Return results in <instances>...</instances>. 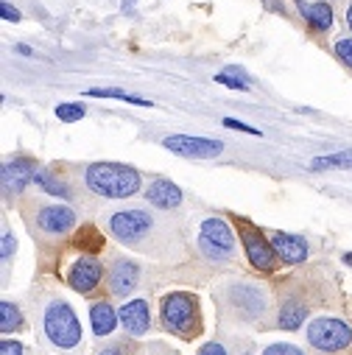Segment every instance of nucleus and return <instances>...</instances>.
I'll list each match as a JSON object with an SVG mask.
<instances>
[{
  "label": "nucleus",
  "instance_id": "nucleus-28",
  "mask_svg": "<svg viewBox=\"0 0 352 355\" xmlns=\"http://www.w3.org/2000/svg\"><path fill=\"white\" fill-rule=\"evenodd\" d=\"M0 355H26V347L20 341L3 338V344H0Z\"/></svg>",
  "mask_w": 352,
  "mask_h": 355
},
{
  "label": "nucleus",
  "instance_id": "nucleus-3",
  "mask_svg": "<svg viewBox=\"0 0 352 355\" xmlns=\"http://www.w3.org/2000/svg\"><path fill=\"white\" fill-rule=\"evenodd\" d=\"M162 327L173 336L196 338L202 333V311L199 300L188 291H173L162 300Z\"/></svg>",
  "mask_w": 352,
  "mask_h": 355
},
{
  "label": "nucleus",
  "instance_id": "nucleus-31",
  "mask_svg": "<svg viewBox=\"0 0 352 355\" xmlns=\"http://www.w3.org/2000/svg\"><path fill=\"white\" fill-rule=\"evenodd\" d=\"M15 246H17L15 235H12V232H3V260H12V252H15Z\"/></svg>",
  "mask_w": 352,
  "mask_h": 355
},
{
  "label": "nucleus",
  "instance_id": "nucleus-12",
  "mask_svg": "<svg viewBox=\"0 0 352 355\" xmlns=\"http://www.w3.org/2000/svg\"><path fill=\"white\" fill-rule=\"evenodd\" d=\"M37 224L42 232L48 235H64L76 227V213L64 205H45L39 213H37Z\"/></svg>",
  "mask_w": 352,
  "mask_h": 355
},
{
  "label": "nucleus",
  "instance_id": "nucleus-4",
  "mask_svg": "<svg viewBox=\"0 0 352 355\" xmlns=\"http://www.w3.org/2000/svg\"><path fill=\"white\" fill-rule=\"evenodd\" d=\"M308 341L319 352H341L352 344V327L335 316H322V319L310 322Z\"/></svg>",
  "mask_w": 352,
  "mask_h": 355
},
{
  "label": "nucleus",
  "instance_id": "nucleus-11",
  "mask_svg": "<svg viewBox=\"0 0 352 355\" xmlns=\"http://www.w3.org/2000/svg\"><path fill=\"white\" fill-rule=\"evenodd\" d=\"M37 176V162L31 157H15L12 162L3 165V193L6 196H20L28 182Z\"/></svg>",
  "mask_w": 352,
  "mask_h": 355
},
{
  "label": "nucleus",
  "instance_id": "nucleus-21",
  "mask_svg": "<svg viewBox=\"0 0 352 355\" xmlns=\"http://www.w3.org/2000/svg\"><path fill=\"white\" fill-rule=\"evenodd\" d=\"M313 171H333V168H352V151H335L324 157H313Z\"/></svg>",
  "mask_w": 352,
  "mask_h": 355
},
{
  "label": "nucleus",
  "instance_id": "nucleus-20",
  "mask_svg": "<svg viewBox=\"0 0 352 355\" xmlns=\"http://www.w3.org/2000/svg\"><path fill=\"white\" fill-rule=\"evenodd\" d=\"M23 330V311L12 302H0V333H20Z\"/></svg>",
  "mask_w": 352,
  "mask_h": 355
},
{
  "label": "nucleus",
  "instance_id": "nucleus-5",
  "mask_svg": "<svg viewBox=\"0 0 352 355\" xmlns=\"http://www.w3.org/2000/svg\"><path fill=\"white\" fill-rule=\"evenodd\" d=\"M199 249L210 260H227L235 254V235L224 218H204L199 230Z\"/></svg>",
  "mask_w": 352,
  "mask_h": 355
},
{
  "label": "nucleus",
  "instance_id": "nucleus-10",
  "mask_svg": "<svg viewBox=\"0 0 352 355\" xmlns=\"http://www.w3.org/2000/svg\"><path fill=\"white\" fill-rule=\"evenodd\" d=\"M101 277H104V266H101L96 257H90V254H81V257L70 266V272H67V283H70V288L78 291V294L96 291L98 283H101Z\"/></svg>",
  "mask_w": 352,
  "mask_h": 355
},
{
  "label": "nucleus",
  "instance_id": "nucleus-32",
  "mask_svg": "<svg viewBox=\"0 0 352 355\" xmlns=\"http://www.w3.org/2000/svg\"><path fill=\"white\" fill-rule=\"evenodd\" d=\"M0 15H3V20H9V23H17V20H20V12H17L15 6H9V3L0 6Z\"/></svg>",
  "mask_w": 352,
  "mask_h": 355
},
{
  "label": "nucleus",
  "instance_id": "nucleus-26",
  "mask_svg": "<svg viewBox=\"0 0 352 355\" xmlns=\"http://www.w3.org/2000/svg\"><path fill=\"white\" fill-rule=\"evenodd\" d=\"M260 355H305V352H302L299 347H294V344H283V341H277V344H269Z\"/></svg>",
  "mask_w": 352,
  "mask_h": 355
},
{
  "label": "nucleus",
  "instance_id": "nucleus-33",
  "mask_svg": "<svg viewBox=\"0 0 352 355\" xmlns=\"http://www.w3.org/2000/svg\"><path fill=\"white\" fill-rule=\"evenodd\" d=\"M98 355H123V347L121 344H115V347H107L104 352H98Z\"/></svg>",
  "mask_w": 352,
  "mask_h": 355
},
{
  "label": "nucleus",
  "instance_id": "nucleus-27",
  "mask_svg": "<svg viewBox=\"0 0 352 355\" xmlns=\"http://www.w3.org/2000/svg\"><path fill=\"white\" fill-rule=\"evenodd\" d=\"M335 56H338L346 67H352V40H338V42H335Z\"/></svg>",
  "mask_w": 352,
  "mask_h": 355
},
{
  "label": "nucleus",
  "instance_id": "nucleus-22",
  "mask_svg": "<svg viewBox=\"0 0 352 355\" xmlns=\"http://www.w3.org/2000/svg\"><path fill=\"white\" fill-rule=\"evenodd\" d=\"M84 96H90V98H115V101H129V104L151 107L146 98H140V96H129L126 90H115V87H93V90H87Z\"/></svg>",
  "mask_w": 352,
  "mask_h": 355
},
{
  "label": "nucleus",
  "instance_id": "nucleus-30",
  "mask_svg": "<svg viewBox=\"0 0 352 355\" xmlns=\"http://www.w3.org/2000/svg\"><path fill=\"white\" fill-rule=\"evenodd\" d=\"M224 126H227V129H238V132H246V135H260L254 126H249V123H240V121H235V118H227V121H224Z\"/></svg>",
  "mask_w": 352,
  "mask_h": 355
},
{
  "label": "nucleus",
  "instance_id": "nucleus-15",
  "mask_svg": "<svg viewBox=\"0 0 352 355\" xmlns=\"http://www.w3.org/2000/svg\"><path fill=\"white\" fill-rule=\"evenodd\" d=\"M269 241H272V246H274V252H277V257L283 263L299 266V263L308 260V243H305V238L291 235V232H274Z\"/></svg>",
  "mask_w": 352,
  "mask_h": 355
},
{
  "label": "nucleus",
  "instance_id": "nucleus-23",
  "mask_svg": "<svg viewBox=\"0 0 352 355\" xmlns=\"http://www.w3.org/2000/svg\"><path fill=\"white\" fill-rule=\"evenodd\" d=\"M34 182H37V185H39L45 193H51V196H59V199H70V188H67L62 180H56V176H51L48 171H37Z\"/></svg>",
  "mask_w": 352,
  "mask_h": 355
},
{
  "label": "nucleus",
  "instance_id": "nucleus-24",
  "mask_svg": "<svg viewBox=\"0 0 352 355\" xmlns=\"http://www.w3.org/2000/svg\"><path fill=\"white\" fill-rule=\"evenodd\" d=\"M215 81H218V84H224V87H229V90H249L246 73H243V70H238V67H227L224 73H218V76H215Z\"/></svg>",
  "mask_w": 352,
  "mask_h": 355
},
{
  "label": "nucleus",
  "instance_id": "nucleus-16",
  "mask_svg": "<svg viewBox=\"0 0 352 355\" xmlns=\"http://www.w3.org/2000/svg\"><path fill=\"white\" fill-rule=\"evenodd\" d=\"M148 205L159 207V210H170V207H179L182 205V191L176 188L170 180H154L146 191Z\"/></svg>",
  "mask_w": 352,
  "mask_h": 355
},
{
  "label": "nucleus",
  "instance_id": "nucleus-1",
  "mask_svg": "<svg viewBox=\"0 0 352 355\" xmlns=\"http://www.w3.org/2000/svg\"><path fill=\"white\" fill-rule=\"evenodd\" d=\"M84 182L96 196L126 199L140 191V173L121 162H93L84 173Z\"/></svg>",
  "mask_w": 352,
  "mask_h": 355
},
{
  "label": "nucleus",
  "instance_id": "nucleus-19",
  "mask_svg": "<svg viewBox=\"0 0 352 355\" xmlns=\"http://www.w3.org/2000/svg\"><path fill=\"white\" fill-rule=\"evenodd\" d=\"M305 316H308V305L299 302V300H288V302H283L277 322H280V327H285V330H297V327H302Z\"/></svg>",
  "mask_w": 352,
  "mask_h": 355
},
{
  "label": "nucleus",
  "instance_id": "nucleus-34",
  "mask_svg": "<svg viewBox=\"0 0 352 355\" xmlns=\"http://www.w3.org/2000/svg\"><path fill=\"white\" fill-rule=\"evenodd\" d=\"M346 26H349V31H352V3H349V9H346Z\"/></svg>",
  "mask_w": 352,
  "mask_h": 355
},
{
  "label": "nucleus",
  "instance_id": "nucleus-13",
  "mask_svg": "<svg viewBox=\"0 0 352 355\" xmlns=\"http://www.w3.org/2000/svg\"><path fill=\"white\" fill-rule=\"evenodd\" d=\"M118 313H121V324H123V330L129 336L140 338V336L148 333V327H151V311H148V302L146 300H132Z\"/></svg>",
  "mask_w": 352,
  "mask_h": 355
},
{
  "label": "nucleus",
  "instance_id": "nucleus-14",
  "mask_svg": "<svg viewBox=\"0 0 352 355\" xmlns=\"http://www.w3.org/2000/svg\"><path fill=\"white\" fill-rule=\"evenodd\" d=\"M140 280V266L132 260H115L109 269V291L115 297H129L137 288Z\"/></svg>",
  "mask_w": 352,
  "mask_h": 355
},
{
  "label": "nucleus",
  "instance_id": "nucleus-35",
  "mask_svg": "<svg viewBox=\"0 0 352 355\" xmlns=\"http://www.w3.org/2000/svg\"><path fill=\"white\" fill-rule=\"evenodd\" d=\"M344 263H346V266H352V252H346V254H344Z\"/></svg>",
  "mask_w": 352,
  "mask_h": 355
},
{
  "label": "nucleus",
  "instance_id": "nucleus-9",
  "mask_svg": "<svg viewBox=\"0 0 352 355\" xmlns=\"http://www.w3.org/2000/svg\"><path fill=\"white\" fill-rule=\"evenodd\" d=\"M229 305L243 319H263V313H266V294L252 283H238L229 288Z\"/></svg>",
  "mask_w": 352,
  "mask_h": 355
},
{
  "label": "nucleus",
  "instance_id": "nucleus-6",
  "mask_svg": "<svg viewBox=\"0 0 352 355\" xmlns=\"http://www.w3.org/2000/svg\"><path fill=\"white\" fill-rule=\"evenodd\" d=\"M151 230H154V218L146 210H121L109 216V232L123 243L137 246L151 235Z\"/></svg>",
  "mask_w": 352,
  "mask_h": 355
},
{
  "label": "nucleus",
  "instance_id": "nucleus-2",
  "mask_svg": "<svg viewBox=\"0 0 352 355\" xmlns=\"http://www.w3.org/2000/svg\"><path fill=\"white\" fill-rule=\"evenodd\" d=\"M42 333L45 338L56 347V349H78L84 344V333H81V322L76 316V311L64 302V300H53L45 313H42Z\"/></svg>",
  "mask_w": 352,
  "mask_h": 355
},
{
  "label": "nucleus",
  "instance_id": "nucleus-17",
  "mask_svg": "<svg viewBox=\"0 0 352 355\" xmlns=\"http://www.w3.org/2000/svg\"><path fill=\"white\" fill-rule=\"evenodd\" d=\"M90 322H93V330H96V336H112L115 333V327H118V322H121V313L109 305V302H96L93 308H90Z\"/></svg>",
  "mask_w": 352,
  "mask_h": 355
},
{
  "label": "nucleus",
  "instance_id": "nucleus-7",
  "mask_svg": "<svg viewBox=\"0 0 352 355\" xmlns=\"http://www.w3.org/2000/svg\"><path fill=\"white\" fill-rule=\"evenodd\" d=\"M238 230H240V241H243L249 263L260 272H272L277 266V252H274L272 241H266V235L257 227H252L249 221H238Z\"/></svg>",
  "mask_w": 352,
  "mask_h": 355
},
{
  "label": "nucleus",
  "instance_id": "nucleus-8",
  "mask_svg": "<svg viewBox=\"0 0 352 355\" xmlns=\"http://www.w3.org/2000/svg\"><path fill=\"white\" fill-rule=\"evenodd\" d=\"M162 146L170 154L193 157V159H213L224 151L221 140H210V137H199V135H170L162 140Z\"/></svg>",
  "mask_w": 352,
  "mask_h": 355
},
{
  "label": "nucleus",
  "instance_id": "nucleus-29",
  "mask_svg": "<svg viewBox=\"0 0 352 355\" xmlns=\"http://www.w3.org/2000/svg\"><path fill=\"white\" fill-rule=\"evenodd\" d=\"M199 355H229V352H227V347L221 341H210V344H204L199 349Z\"/></svg>",
  "mask_w": 352,
  "mask_h": 355
},
{
  "label": "nucleus",
  "instance_id": "nucleus-25",
  "mask_svg": "<svg viewBox=\"0 0 352 355\" xmlns=\"http://www.w3.org/2000/svg\"><path fill=\"white\" fill-rule=\"evenodd\" d=\"M84 115H87L84 104H59V107H56V118H59L62 123H76V121H81Z\"/></svg>",
  "mask_w": 352,
  "mask_h": 355
},
{
  "label": "nucleus",
  "instance_id": "nucleus-18",
  "mask_svg": "<svg viewBox=\"0 0 352 355\" xmlns=\"http://www.w3.org/2000/svg\"><path fill=\"white\" fill-rule=\"evenodd\" d=\"M299 9H302V15H305V20H308L310 28L327 31L333 26V9H330L327 0H319V3H305V0H302Z\"/></svg>",
  "mask_w": 352,
  "mask_h": 355
}]
</instances>
